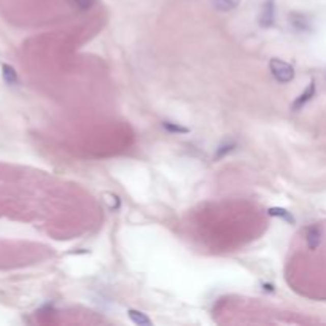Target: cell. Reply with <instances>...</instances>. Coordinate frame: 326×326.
Listing matches in <instances>:
<instances>
[{
  "mask_svg": "<svg viewBox=\"0 0 326 326\" xmlns=\"http://www.w3.org/2000/svg\"><path fill=\"white\" fill-rule=\"evenodd\" d=\"M269 69H271V73L274 75V78L280 83H290L294 78V69L282 59H277V57L271 59Z\"/></svg>",
  "mask_w": 326,
  "mask_h": 326,
  "instance_id": "6da1fadb",
  "label": "cell"
},
{
  "mask_svg": "<svg viewBox=\"0 0 326 326\" xmlns=\"http://www.w3.org/2000/svg\"><path fill=\"white\" fill-rule=\"evenodd\" d=\"M313 94H315V83L310 81V84L306 87V91L293 102V110H299L301 107H304L309 102V100L313 97Z\"/></svg>",
  "mask_w": 326,
  "mask_h": 326,
  "instance_id": "7a4b0ae2",
  "label": "cell"
},
{
  "mask_svg": "<svg viewBox=\"0 0 326 326\" xmlns=\"http://www.w3.org/2000/svg\"><path fill=\"white\" fill-rule=\"evenodd\" d=\"M306 241L310 250H315L321 242V229L318 226H310L306 232Z\"/></svg>",
  "mask_w": 326,
  "mask_h": 326,
  "instance_id": "3957f363",
  "label": "cell"
},
{
  "mask_svg": "<svg viewBox=\"0 0 326 326\" xmlns=\"http://www.w3.org/2000/svg\"><path fill=\"white\" fill-rule=\"evenodd\" d=\"M274 24V0H268L262 7V13H261V26L269 27Z\"/></svg>",
  "mask_w": 326,
  "mask_h": 326,
  "instance_id": "277c9868",
  "label": "cell"
},
{
  "mask_svg": "<svg viewBox=\"0 0 326 326\" xmlns=\"http://www.w3.org/2000/svg\"><path fill=\"white\" fill-rule=\"evenodd\" d=\"M128 315H129V318H131V321L134 323V324H137V326H150L152 324V320H150L145 313H142V312H139V310H129L128 312Z\"/></svg>",
  "mask_w": 326,
  "mask_h": 326,
  "instance_id": "5b68a950",
  "label": "cell"
},
{
  "mask_svg": "<svg viewBox=\"0 0 326 326\" xmlns=\"http://www.w3.org/2000/svg\"><path fill=\"white\" fill-rule=\"evenodd\" d=\"M212 4L220 11H231L239 7L241 0H212Z\"/></svg>",
  "mask_w": 326,
  "mask_h": 326,
  "instance_id": "8992f818",
  "label": "cell"
},
{
  "mask_svg": "<svg viewBox=\"0 0 326 326\" xmlns=\"http://www.w3.org/2000/svg\"><path fill=\"white\" fill-rule=\"evenodd\" d=\"M2 75H4V80H5V83H8V84H16L18 83V75H16V72H15V69L11 67V66H4L2 67Z\"/></svg>",
  "mask_w": 326,
  "mask_h": 326,
  "instance_id": "52a82bcc",
  "label": "cell"
},
{
  "mask_svg": "<svg viewBox=\"0 0 326 326\" xmlns=\"http://www.w3.org/2000/svg\"><path fill=\"white\" fill-rule=\"evenodd\" d=\"M269 215H272V217H280V218H283V220H286V221H290V223L294 221V218L290 215V212L285 210V209H282V207H272V209H269Z\"/></svg>",
  "mask_w": 326,
  "mask_h": 326,
  "instance_id": "ba28073f",
  "label": "cell"
},
{
  "mask_svg": "<svg viewBox=\"0 0 326 326\" xmlns=\"http://www.w3.org/2000/svg\"><path fill=\"white\" fill-rule=\"evenodd\" d=\"M167 131H170V132H179V134H186V132H190V129L188 128H183V126H179V124H173V123H169V121H166L164 124H162Z\"/></svg>",
  "mask_w": 326,
  "mask_h": 326,
  "instance_id": "9c48e42d",
  "label": "cell"
},
{
  "mask_svg": "<svg viewBox=\"0 0 326 326\" xmlns=\"http://www.w3.org/2000/svg\"><path fill=\"white\" fill-rule=\"evenodd\" d=\"M72 2L77 5L80 10H90V8H93V5L96 4V0H72Z\"/></svg>",
  "mask_w": 326,
  "mask_h": 326,
  "instance_id": "30bf717a",
  "label": "cell"
},
{
  "mask_svg": "<svg viewBox=\"0 0 326 326\" xmlns=\"http://www.w3.org/2000/svg\"><path fill=\"white\" fill-rule=\"evenodd\" d=\"M234 146H235L234 143H228V145H223V146H220V148H218V152H217V156H215V158H217V159L223 158V156L226 155V153L232 152V150H234Z\"/></svg>",
  "mask_w": 326,
  "mask_h": 326,
  "instance_id": "8fae6325",
  "label": "cell"
}]
</instances>
